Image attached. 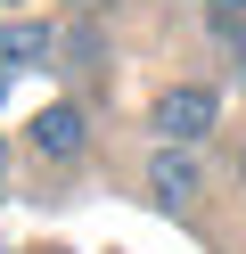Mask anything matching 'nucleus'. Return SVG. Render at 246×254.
Listing matches in <instances>:
<instances>
[{"instance_id": "nucleus-4", "label": "nucleus", "mask_w": 246, "mask_h": 254, "mask_svg": "<svg viewBox=\"0 0 246 254\" xmlns=\"http://www.w3.org/2000/svg\"><path fill=\"white\" fill-rule=\"evenodd\" d=\"M58 33L49 25H0V66H25V58H49Z\"/></svg>"}, {"instance_id": "nucleus-1", "label": "nucleus", "mask_w": 246, "mask_h": 254, "mask_svg": "<svg viewBox=\"0 0 246 254\" xmlns=\"http://www.w3.org/2000/svg\"><path fill=\"white\" fill-rule=\"evenodd\" d=\"M156 131L164 139H205L213 131V90H197V82L164 90V99H156Z\"/></svg>"}, {"instance_id": "nucleus-2", "label": "nucleus", "mask_w": 246, "mask_h": 254, "mask_svg": "<svg viewBox=\"0 0 246 254\" xmlns=\"http://www.w3.org/2000/svg\"><path fill=\"white\" fill-rule=\"evenodd\" d=\"M25 139H33V156H49V164H74L82 156V107H41Z\"/></svg>"}, {"instance_id": "nucleus-6", "label": "nucleus", "mask_w": 246, "mask_h": 254, "mask_svg": "<svg viewBox=\"0 0 246 254\" xmlns=\"http://www.w3.org/2000/svg\"><path fill=\"white\" fill-rule=\"evenodd\" d=\"M205 8H213V17H230V8H238V17H246V0H205Z\"/></svg>"}, {"instance_id": "nucleus-3", "label": "nucleus", "mask_w": 246, "mask_h": 254, "mask_svg": "<svg viewBox=\"0 0 246 254\" xmlns=\"http://www.w3.org/2000/svg\"><path fill=\"white\" fill-rule=\"evenodd\" d=\"M148 197H156V205H189L197 197V164L172 156V148H156V156H148Z\"/></svg>"}, {"instance_id": "nucleus-5", "label": "nucleus", "mask_w": 246, "mask_h": 254, "mask_svg": "<svg viewBox=\"0 0 246 254\" xmlns=\"http://www.w3.org/2000/svg\"><path fill=\"white\" fill-rule=\"evenodd\" d=\"M66 8H74V17H107L115 0H66Z\"/></svg>"}]
</instances>
